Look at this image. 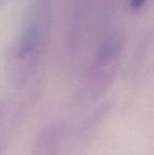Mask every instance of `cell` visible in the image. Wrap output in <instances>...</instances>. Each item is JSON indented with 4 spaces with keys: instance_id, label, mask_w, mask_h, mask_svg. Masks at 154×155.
Returning a JSON list of instances; mask_svg holds the SVG:
<instances>
[{
    "instance_id": "obj_1",
    "label": "cell",
    "mask_w": 154,
    "mask_h": 155,
    "mask_svg": "<svg viewBox=\"0 0 154 155\" xmlns=\"http://www.w3.org/2000/svg\"><path fill=\"white\" fill-rule=\"evenodd\" d=\"M50 0H35L22 31L8 56V75L16 88L34 77L47 49L50 34Z\"/></svg>"
},
{
    "instance_id": "obj_2",
    "label": "cell",
    "mask_w": 154,
    "mask_h": 155,
    "mask_svg": "<svg viewBox=\"0 0 154 155\" xmlns=\"http://www.w3.org/2000/svg\"><path fill=\"white\" fill-rule=\"evenodd\" d=\"M123 45L125 36L121 32L103 35L80 82L77 93L79 102H93L109 90L116 75Z\"/></svg>"
},
{
    "instance_id": "obj_3",
    "label": "cell",
    "mask_w": 154,
    "mask_h": 155,
    "mask_svg": "<svg viewBox=\"0 0 154 155\" xmlns=\"http://www.w3.org/2000/svg\"><path fill=\"white\" fill-rule=\"evenodd\" d=\"M111 112V104H101L74 126H67L61 155H86Z\"/></svg>"
},
{
    "instance_id": "obj_4",
    "label": "cell",
    "mask_w": 154,
    "mask_h": 155,
    "mask_svg": "<svg viewBox=\"0 0 154 155\" xmlns=\"http://www.w3.org/2000/svg\"><path fill=\"white\" fill-rule=\"evenodd\" d=\"M66 124H48L40 130L34 140L31 155H61Z\"/></svg>"
},
{
    "instance_id": "obj_5",
    "label": "cell",
    "mask_w": 154,
    "mask_h": 155,
    "mask_svg": "<svg viewBox=\"0 0 154 155\" xmlns=\"http://www.w3.org/2000/svg\"><path fill=\"white\" fill-rule=\"evenodd\" d=\"M147 1H148V0H129V4L132 10L137 11L144 8V5L146 4Z\"/></svg>"
}]
</instances>
